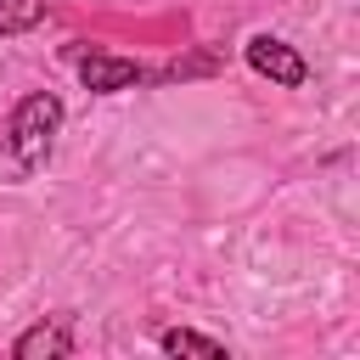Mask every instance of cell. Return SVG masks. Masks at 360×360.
I'll list each match as a JSON object with an SVG mask.
<instances>
[{
	"label": "cell",
	"mask_w": 360,
	"mask_h": 360,
	"mask_svg": "<svg viewBox=\"0 0 360 360\" xmlns=\"http://www.w3.org/2000/svg\"><path fill=\"white\" fill-rule=\"evenodd\" d=\"M248 62L264 73V79H276V84H287V90H298L304 79H309V68H304V56L287 45V39H276V34H253L248 39Z\"/></svg>",
	"instance_id": "2"
},
{
	"label": "cell",
	"mask_w": 360,
	"mask_h": 360,
	"mask_svg": "<svg viewBox=\"0 0 360 360\" xmlns=\"http://www.w3.org/2000/svg\"><path fill=\"white\" fill-rule=\"evenodd\" d=\"M45 22V0H0V34H28Z\"/></svg>",
	"instance_id": "6"
},
{
	"label": "cell",
	"mask_w": 360,
	"mask_h": 360,
	"mask_svg": "<svg viewBox=\"0 0 360 360\" xmlns=\"http://www.w3.org/2000/svg\"><path fill=\"white\" fill-rule=\"evenodd\" d=\"M79 79H84V90H96V96H112V90H129V84H141L146 73H141V62H129V56L90 51V56L79 62Z\"/></svg>",
	"instance_id": "3"
},
{
	"label": "cell",
	"mask_w": 360,
	"mask_h": 360,
	"mask_svg": "<svg viewBox=\"0 0 360 360\" xmlns=\"http://www.w3.org/2000/svg\"><path fill=\"white\" fill-rule=\"evenodd\" d=\"M208 68H214V56H191V62H169L163 79H191V73H208Z\"/></svg>",
	"instance_id": "7"
},
{
	"label": "cell",
	"mask_w": 360,
	"mask_h": 360,
	"mask_svg": "<svg viewBox=\"0 0 360 360\" xmlns=\"http://www.w3.org/2000/svg\"><path fill=\"white\" fill-rule=\"evenodd\" d=\"M11 354H17V360H62V354H73V332H68L62 315H56V321H39V326H28V332L11 343Z\"/></svg>",
	"instance_id": "4"
},
{
	"label": "cell",
	"mask_w": 360,
	"mask_h": 360,
	"mask_svg": "<svg viewBox=\"0 0 360 360\" xmlns=\"http://www.w3.org/2000/svg\"><path fill=\"white\" fill-rule=\"evenodd\" d=\"M56 129H62V101H56L51 90L22 96V101H17V112H11V129H6L11 163H17V169H39V163L51 158Z\"/></svg>",
	"instance_id": "1"
},
{
	"label": "cell",
	"mask_w": 360,
	"mask_h": 360,
	"mask_svg": "<svg viewBox=\"0 0 360 360\" xmlns=\"http://www.w3.org/2000/svg\"><path fill=\"white\" fill-rule=\"evenodd\" d=\"M163 349H169V354H197V360H219V354H225L219 338H202V332H191V326H169V332H163Z\"/></svg>",
	"instance_id": "5"
}]
</instances>
